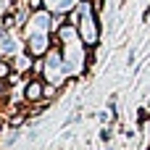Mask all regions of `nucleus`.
<instances>
[{"label": "nucleus", "mask_w": 150, "mask_h": 150, "mask_svg": "<svg viewBox=\"0 0 150 150\" xmlns=\"http://www.w3.org/2000/svg\"><path fill=\"white\" fill-rule=\"evenodd\" d=\"M42 95V84L40 82H32L29 87H26V100H37Z\"/></svg>", "instance_id": "f257e3e1"}, {"label": "nucleus", "mask_w": 150, "mask_h": 150, "mask_svg": "<svg viewBox=\"0 0 150 150\" xmlns=\"http://www.w3.org/2000/svg\"><path fill=\"white\" fill-rule=\"evenodd\" d=\"M8 71H11V63L8 61H0V76H8Z\"/></svg>", "instance_id": "f03ea898"}, {"label": "nucleus", "mask_w": 150, "mask_h": 150, "mask_svg": "<svg viewBox=\"0 0 150 150\" xmlns=\"http://www.w3.org/2000/svg\"><path fill=\"white\" fill-rule=\"evenodd\" d=\"M21 121H24V113H18V116H16V119H11V124H13V127H18V124H21Z\"/></svg>", "instance_id": "7ed1b4c3"}, {"label": "nucleus", "mask_w": 150, "mask_h": 150, "mask_svg": "<svg viewBox=\"0 0 150 150\" xmlns=\"http://www.w3.org/2000/svg\"><path fill=\"white\" fill-rule=\"evenodd\" d=\"M29 5H32V8H40V5H42V0H29Z\"/></svg>", "instance_id": "20e7f679"}, {"label": "nucleus", "mask_w": 150, "mask_h": 150, "mask_svg": "<svg viewBox=\"0 0 150 150\" xmlns=\"http://www.w3.org/2000/svg\"><path fill=\"white\" fill-rule=\"evenodd\" d=\"M0 129H3V121H0Z\"/></svg>", "instance_id": "39448f33"}]
</instances>
